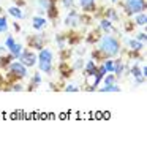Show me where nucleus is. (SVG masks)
Listing matches in <instances>:
<instances>
[{"label": "nucleus", "instance_id": "obj_25", "mask_svg": "<svg viewBox=\"0 0 147 155\" xmlns=\"http://www.w3.org/2000/svg\"><path fill=\"white\" fill-rule=\"evenodd\" d=\"M104 18H108V19H111V21H119V19H120L114 8H108V10H106V16H104Z\"/></svg>", "mask_w": 147, "mask_h": 155}, {"label": "nucleus", "instance_id": "obj_28", "mask_svg": "<svg viewBox=\"0 0 147 155\" xmlns=\"http://www.w3.org/2000/svg\"><path fill=\"white\" fill-rule=\"evenodd\" d=\"M65 92H79V87L76 86V84H67V86L64 87Z\"/></svg>", "mask_w": 147, "mask_h": 155}, {"label": "nucleus", "instance_id": "obj_1", "mask_svg": "<svg viewBox=\"0 0 147 155\" xmlns=\"http://www.w3.org/2000/svg\"><path fill=\"white\" fill-rule=\"evenodd\" d=\"M120 52V41L111 33H104L103 37L98 38V49L92 52L93 59H113Z\"/></svg>", "mask_w": 147, "mask_h": 155}, {"label": "nucleus", "instance_id": "obj_19", "mask_svg": "<svg viewBox=\"0 0 147 155\" xmlns=\"http://www.w3.org/2000/svg\"><path fill=\"white\" fill-rule=\"evenodd\" d=\"M130 73L133 74V78H135V79H139V78H144V76H142V71H141V68H139V63H138V62H136L135 65L131 67ZM144 79H145V78H144Z\"/></svg>", "mask_w": 147, "mask_h": 155}, {"label": "nucleus", "instance_id": "obj_24", "mask_svg": "<svg viewBox=\"0 0 147 155\" xmlns=\"http://www.w3.org/2000/svg\"><path fill=\"white\" fill-rule=\"evenodd\" d=\"M103 67L106 68L108 73H113L114 71V60L113 59H104L103 60Z\"/></svg>", "mask_w": 147, "mask_h": 155}, {"label": "nucleus", "instance_id": "obj_2", "mask_svg": "<svg viewBox=\"0 0 147 155\" xmlns=\"http://www.w3.org/2000/svg\"><path fill=\"white\" fill-rule=\"evenodd\" d=\"M122 6L125 10V15L135 16V15H138V13L145 11L147 2H145V0H123Z\"/></svg>", "mask_w": 147, "mask_h": 155}, {"label": "nucleus", "instance_id": "obj_27", "mask_svg": "<svg viewBox=\"0 0 147 155\" xmlns=\"http://www.w3.org/2000/svg\"><path fill=\"white\" fill-rule=\"evenodd\" d=\"M15 43H16L15 37H13V35H8V37H6V40H5V48H6V49H10Z\"/></svg>", "mask_w": 147, "mask_h": 155}, {"label": "nucleus", "instance_id": "obj_18", "mask_svg": "<svg viewBox=\"0 0 147 155\" xmlns=\"http://www.w3.org/2000/svg\"><path fill=\"white\" fill-rule=\"evenodd\" d=\"M135 24L139 25V27H144L147 24V15L142 11V13H138V15H135Z\"/></svg>", "mask_w": 147, "mask_h": 155}, {"label": "nucleus", "instance_id": "obj_8", "mask_svg": "<svg viewBox=\"0 0 147 155\" xmlns=\"http://www.w3.org/2000/svg\"><path fill=\"white\" fill-rule=\"evenodd\" d=\"M47 25V19L44 16H33L32 18V27L35 30H43Z\"/></svg>", "mask_w": 147, "mask_h": 155}, {"label": "nucleus", "instance_id": "obj_23", "mask_svg": "<svg viewBox=\"0 0 147 155\" xmlns=\"http://www.w3.org/2000/svg\"><path fill=\"white\" fill-rule=\"evenodd\" d=\"M10 29V24L6 21L5 16H0V33H6V30Z\"/></svg>", "mask_w": 147, "mask_h": 155}, {"label": "nucleus", "instance_id": "obj_34", "mask_svg": "<svg viewBox=\"0 0 147 155\" xmlns=\"http://www.w3.org/2000/svg\"><path fill=\"white\" fill-rule=\"evenodd\" d=\"M8 52V49H6L5 46H0V55H3V54H6Z\"/></svg>", "mask_w": 147, "mask_h": 155}, {"label": "nucleus", "instance_id": "obj_10", "mask_svg": "<svg viewBox=\"0 0 147 155\" xmlns=\"http://www.w3.org/2000/svg\"><path fill=\"white\" fill-rule=\"evenodd\" d=\"M96 62L95 60H87L86 63H84V76H93L96 73Z\"/></svg>", "mask_w": 147, "mask_h": 155}, {"label": "nucleus", "instance_id": "obj_35", "mask_svg": "<svg viewBox=\"0 0 147 155\" xmlns=\"http://www.w3.org/2000/svg\"><path fill=\"white\" fill-rule=\"evenodd\" d=\"M13 27H15V30H16V32H18V30H21V25H19V24H16V22H15V25H13Z\"/></svg>", "mask_w": 147, "mask_h": 155}, {"label": "nucleus", "instance_id": "obj_22", "mask_svg": "<svg viewBox=\"0 0 147 155\" xmlns=\"http://www.w3.org/2000/svg\"><path fill=\"white\" fill-rule=\"evenodd\" d=\"M100 92H120V87L117 86V84H108V86H104L100 89Z\"/></svg>", "mask_w": 147, "mask_h": 155}, {"label": "nucleus", "instance_id": "obj_15", "mask_svg": "<svg viewBox=\"0 0 147 155\" xmlns=\"http://www.w3.org/2000/svg\"><path fill=\"white\" fill-rule=\"evenodd\" d=\"M8 15L16 18V19H24V11L21 6H10L8 8Z\"/></svg>", "mask_w": 147, "mask_h": 155}, {"label": "nucleus", "instance_id": "obj_37", "mask_svg": "<svg viewBox=\"0 0 147 155\" xmlns=\"http://www.w3.org/2000/svg\"><path fill=\"white\" fill-rule=\"evenodd\" d=\"M52 2H57V0H52Z\"/></svg>", "mask_w": 147, "mask_h": 155}, {"label": "nucleus", "instance_id": "obj_7", "mask_svg": "<svg viewBox=\"0 0 147 155\" xmlns=\"http://www.w3.org/2000/svg\"><path fill=\"white\" fill-rule=\"evenodd\" d=\"M78 2L86 13H95L96 11V0H78Z\"/></svg>", "mask_w": 147, "mask_h": 155}, {"label": "nucleus", "instance_id": "obj_9", "mask_svg": "<svg viewBox=\"0 0 147 155\" xmlns=\"http://www.w3.org/2000/svg\"><path fill=\"white\" fill-rule=\"evenodd\" d=\"M125 41H127L128 48L131 49V52H141L144 49V43L138 41L136 38H125Z\"/></svg>", "mask_w": 147, "mask_h": 155}, {"label": "nucleus", "instance_id": "obj_20", "mask_svg": "<svg viewBox=\"0 0 147 155\" xmlns=\"http://www.w3.org/2000/svg\"><path fill=\"white\" fill-rule=\"evenodd\" d=\"M13 60H16V59L13 57L11 54H8V55H2V57H0V67H2V68H6Z\"/></svg>", "mask_w": 147, "mask_h": 155}, {"label": "nucleus", "instance_id": "obj_5", "mask_svg": "<svg viewBox=\"0 0 147 155\" xmlns=\"http://www.w3.org/2000/svg\"><path fill=\"white\" fill-rule=\"evenodd\" d=\"M81 22H82V16H81L79 13L74 10V8H71V11L68 13L67 18H65V21H64V24H65L67 27H71V29L78 27Z\"/></svg>", "mask_w": 147, "mask_h": 155}, {"label": "nucleus", "instance_id": "obj_33", "mask_svg": "<svg viewBox=\"0 0 147 155\" xmlns=\"http://www.w3.org/2000/svg\"><path fill=\"white\" fill-rule=\"evenodd\" d=\"M136 40H138V41H141V43H144V41H147V35H145L144 32H141V33H138V35H136Z\"/></svg>", "mask_w": 147, "mask_h": 155}, {"label": "nucleus", "instance_id": "obj_6", "mask_svg": "<svg viewBox=\"0 0 147 155\" xmlns=\"http://www.w3.org/2000/svg\"><path fill=\"white\" fill-rule=\"evenodd\" d=\"M29 46L32 49H41L44 48V35H33L29 38Z\"/></svg>", "mask_w": 147, "mask_h": 155}, {"label": "nucleus", "instance_id": "obj_30", "mask_svg": "<svg viewBox=\"0 0 147 155\" xmlns=\"http://www.w3.org/2000/svg\"><path fill=\"white\" fill-rule=\"evenodd\" d=\"M10 90H13V92H22V90H24V86H22L21 82H15V84H13V86L10 87Z\"/></svg>", "mask_w": 147, "mask_h": 155}, {"label": "nucleus", "instance_id": "obj_14", "mask_svg": "<svg viewBox=\"0 0 147 155\" xmlns=\"http://www.w3.org/2000/svg\"><path fill=\"white\" fill-rule=\"evenodd\" d=\"M41 81H43V78H41V71L33 73L32 79H30V84H29V90H35L37 87H40L41 86Z\"/></svg>", "mask_w": 147, "mask_h": 155}, {"label": "nucleus", "instance_id": "obj_21", "mask_svg": "<svg viewBox=\"0 0 147 155\" xmlns=\"http://www.w3.org/2000/svg\"><path fill=\"white\" fill-rule=\"evenodd\" d=\"M59 70H60V73H62V76H64V78L71 76V71H73V68H70V65H68V63H65V62L59 67Z\"/></svg>", "mask_w": 147, "mask_h": 155}, {"label": "nucleus", "instance_id": "obj_32", "mask_svg": "<svg viewBox=\"0 0 147 155\" xmlns=\"http://www.w3.org/2000/svg\"><path fill=\"white\" fill-rule=\"evenodd\" d=\"M81 68H84V60L82 59H78L74 62V65H73V70H81Z\"/></svg>", "mask_w": 147, "mask_h": 155}, {"label": "nucleus", "instance_id": "obj_16", "mask_svg": "<svg viewBox=\"0 0 147 155\" xmlns=\"http://www.w3.org/2000/svg\"><path fill=\"white\" fill-rule=\"evenodd\" d=\"M22 51H24V49H22V45H19V43H15V45H13V46L8 49V52H10L16 60L19 59V55H21V52H22Z\"/></svg>", "mask_w": 147, "mask_h": 155}, {"label": "nucleus", "instance_id": "obj_13", "mask_svg": "<svg viewBox=\"0 0 147 155\" xmlns=\"http://www.w3.org/2000/svg\"><path fill=\"white\" fill-rule=\"evenodd\" d=\"M37 65L38 70L44 74H51L52 73V62H47V60H37Z\"/></svg>", "mask_w": 147, "mask_h": 155}, {"label": "nucleus", "instance_id": "obj_29", "mask_svg": "<svg viewBox=\"0 0 147 155\" xmlns=\"http://www.w3.org/2000/svg\"><path fill=\"white\" fill-rule=\"evenodd\" d=\"M55 43H57V46H59L60 49H64V48H65V37H64V35H57Z\"/></svg>", "mask_w": 147, "mask_h": 155}, {"label": "nucleus", "instance_id": "obj_4", "mask_svg": "<svg viewBox=\"0 0 147 155\" xmlns=\"http://www.w3.org/2000/svg\"><path fill=\"white\" fill-rule=\"evenodd\" d=\"M21 63H24V65L29 68V67H35L37 65V60H38V55L35 54L32 49H25V51L21 52L19 59H18Z\"/></svg>", "mask_w": 147, "mask_h": 155}, {"label": "nucleus", "instance_id": "obj_11", "mask_svg": "<svg viewBox=\"0 0 147 155\" xmlns=\"http://www.w3.org/2000/svg\"><path fill=\"white\" fill-rule=\"evenodd\" d=\"M55 2H52V0H37V5H38V13L40 16H43L44 13L51 8V6L54 5Z\"/></svg>", "mask_w": 147, "mask_h": 155}, {"label": "nucleus", "instance_id": "obj_17", "mask_svg": "<svg viewBox=\"0 0 147 155\" xmlns=\"http://www.w3.org/2000/svg\"><path fill=\"white\" fill-rule=\"evenodd\" d=\"M123 62L120 60V59H117V60H114V74H116V78H120L122 74H123Z\"/></svg>", "mask_w": 147, "mask_h": 155}, {"label": "nucleus", "instance_id": "obj_36", "mask_svg": "<svg viewBox=\"0 0 147 155\" xmlns=\"http://www.w3.org/2000/svg\"><path fill=\"white\" fill-rule=\"evenodd\" d=\"M111 2H113V3H117V2H119V0H111Z\"/></svg>", "mask_w": 147, "mask_h": 155}, {"label": "nucleus", "instance_id": "obj_26", "mask_svg": "<svg viewBox=\"0 0 147 155\" xmlns=\"http://www.w3.org/2000/svg\"><path fill=\"white\" fill-rule=\"evenodd\" d=\"M101 81L104 82V86H108V84H114V82H116V76H114V74H108V73H106V74L103 76V79H101Z\"/></svg>", "mask_w": 147, "mask_h": 155}, {"label": "nucleus", "instance_id": "obj_12", "mask_svg": "<svg viewBox=\"0 0 147 155\" xmlns=\"http://www.w3.org/2000/svg\"><path fill=\"white\" fill-rule=\"evenodd\" d=\"M100 30H103L104 33H113L116 30L114 25H113V21L108 19V18H103L100 21Z\"/></svg>", "mask_w": 147, "mask_h": 155}, {"label": "nucleus", "instance_id": "obj_31", "mask_svg": "<svg viewBox=\"0 0 147 155\" xmlns=\"http://www.w3.org/2000/svg\"><path fill=\"white\" fill-rule=\"evenodd\" d=\"M62 5L65 6V8H74V0H62Z\"/></svg>", "mask_w": 147, "mask_h": 155}, {"label": "nucleus", "instance_id": "obj_3", "mask_svg": "<svg viewBox=\"0 0 147 155\" xmlns=\"http://www.w3.org/2000/svg\"><path fill=\"white\" fill-rule=\"evenodd\" d=\"M6 70H8L10 76L13 78V79H22V78H25L27 74H29V71H27V67L24 65V63H21L19 60H13L8 67H6Z\"/></svg>", "mask_w": 147, "mask_h": 155}]
</instances>
